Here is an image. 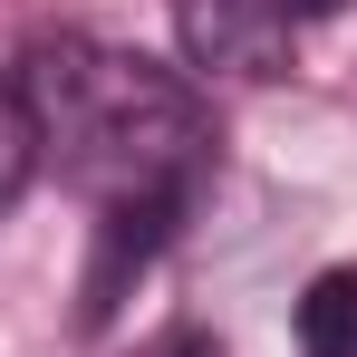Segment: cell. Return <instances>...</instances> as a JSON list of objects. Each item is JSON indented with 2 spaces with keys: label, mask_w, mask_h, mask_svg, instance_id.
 <instances>
[{
  "label": "cell",
  "mask_w": 357,
  "mask_h": 357,
  "mask_svg": "<svg viewBox=\"0 0 357 357\" xmlns=\"http://www.w3.org/2000/svg\"><path fill=\"white\" fill-rule=\"evenodd\" d=\"M10 87L29 107L39 165H59L87 213H193L213 174V107L183 68L107 39H39L10 68Z\"/></svg>",
  "instance_id": "obj_1"
},
{
  "label": "cell",
  "mask_w": 357,
  "mask_h": 357,
  "mask_svg": "<svg viewBox=\"0 0 357 357\" xmlns=\"http://www.w3.org/2000/svg\"><path fill=\"white\" fill-rule=\"evenodd\" d=\"M174 29L203 77H290L299 59V20L280 0H174Z\"/></svg>",
  "instance_id": "obj_2"
},
{
  "label": "cell",
  "mask_w": 357,
  "mask_h": 357,
  "mask_svg": "<svg viewBox=\"0 0 357 357\" xmlns=\"http://www.w3.org/2000/svg\"><path fill=\"white\" fill-rule=\"evenodd\" d=\"M299 357H357V261H328L290 309Z\"/></svg>",
  "instance_id": "obj_3"
},
{
  "label": "cell",
  "mask_w": 357,
  "mask_h": 357,
  "mask_svg": "<svg viewBox=\"0 0 357 357\" xmlns=\"http://www.w3.org/2000/svg\"><path fill=\"white\" fill-rule=\"evenodd\" d=\"M39 174V135H29V107H20V87L0 77V213L20 203V183Z\"/></svg>",
  "instance_id": "obj_4"
},
{
  "label": "cell",
  "mask_w": 357,
  "mask_h": 357,
  "mask_svg": "<svg viewBox=\"0 0 357 357\" xmlns=\"http://www.w3.org/2000/svg\"><path fill=\"white\" fill-rule=\"evenodd\" d=\"M135 357H222V338L183 319V328H165V338H145V348H135Z\"/></svg>",
  "instance_id": "obj_5"
},
{
  "label": "cell",
  "mask_w": 357,
  "mask_h": 357,
  "mask_svg": "<svg viewBox=\"0 0 357 357\" xmlns=\"http://www.w3.org/2000/svg\"><path fill=\"white\" fill-rule=\"evenodd\" d=\"M280 10H290L299 29H309V20H338V10H348V0H280Z\"/></svg>",
  "instance_id": "obj_6"
}]
</instances>
